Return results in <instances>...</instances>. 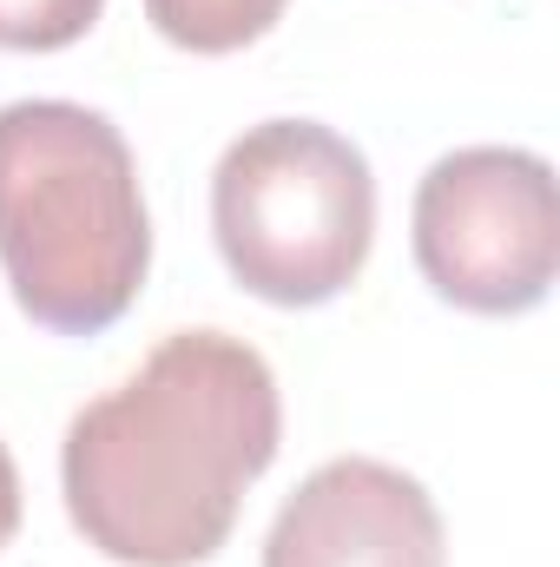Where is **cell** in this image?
Segmentation results:
<instances>
[{
	"mask_svg": "<svg viewBox=\"0 0 560 567\" xmlns=\"http://www.w3.org/2000/svg\"><path fill=\"white\" fill-rule=\"evenodd\" d=\"M106 0H0V47L7 53H60L93 33Z\"/></svg>",
	"mask_w": 560,
	"mask_h": 567,
	"instance_id": "7",
	"label": "cell"
},
{
	"mask_svg": "<svg viewBox=\"0 0 560 567\" xmlns=\"http://www.w3.org/2000/svg\"><path fill=\"white\" fill-rule=\"evenodd\" d=\"M0 271L53 337H100L152 271L139 165L126 133L73 100L0 106Z\"/></svg>",
	"mask_w": 560,
	"mask_h": 567,
	"instance_id": "2",
	"label": "cell"
},
{
	"mask_svg": "<svg viewBox=\"0 0 560 567\" xmlns=\"http://www.w3.org/2000/svg\"><path fill=\"white\" fill-rule=\"evenodd\" d=\"M13 528H20V475H13V455L0 442V548L13 542Z\"/></svg>",
	"mask_w": 560,
	"mask_h": 567,
	"instance_id": "8",
	"label": "cell"
},
{
	"mask_svg": "<svg viewBox=\"0 0 560 567\" xmlns=\"http://www.w3.org/2000/svg\"><path fill=\"white\" fill-rule=\"evenodd\" d=\"M265 567H448L442 508L416 475L376 455H336L278 508Z\"/></svg>",
	"mask_w": 560,
	"mask_h": 567,
	"instance_id": "5",
	"label": "cell"
},
{
	"mask_svg": "<svg viewBox=\"0 0 560 567\" xmlns=\"http://www.w3.org/2000/svg\"><path fill=\"white\" fill-rule=\"evenodd\" d=\"M290 0H145V20L185 53H238L265 40Z\"/></svg>",
	"mask_w": 560,
	"mask_h": 567,
	"instance_id": "6",
	"label": "cell"
},
{
	"mask_svg": "<svg viewBox=\"0 0 560 567\" xmlns=\"http://www.w3.org/2000/svg\"><path fill=\"white\" fill-rule=\"evenodd\" d=\"M271 363L225 330H172L139 370L66 423V515L120 567L211 561L245 488L278 462Z\"/></svg>",
	"mask_w": 560,
	"mask_h": 567,
	"instance_id": "1",
	"label": "cell"
},
{
	"mask_svg": "<svg viewBox=\"0 0 560 567\" xmlns=\"http://www.w3.org/2000/svg\"><path fill=\"white\" fill-rule=\"evenodd\" d=\"M416 265L428 290L475 317L548 303L560 271L554 165L528 145L442 152L416 185Z\"/></svg>",
	"mask_w": 560,
	"mask_h": 567,
	"instance_id": "4",
	"label": "cell"
},
{
	"mask_svg": "<svg viewBox=\"0 0 560 567\" xmlns=\"http://www.w3.org/2000/svg\"><path fill=\"white\" fill-rule=\"evenodd\" d=\"M211 238L251 297L310 310L350 290L376 238L370 158L317 120H265L211 172Z\"/></svg>",
	"mask_w": 560,
	"mask_h": 567,
	"instance_id": "3",
	"label": "cell"
}]
</instances>
